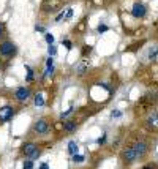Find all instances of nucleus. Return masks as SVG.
Instances as JSON below:
<instances>
[{"label":"nucleus","instance_id":"20","mask_svg":"<svg viewBox=\"0 0 158 169\" xmlns=\"http://www.w3.org/2000/svg\"><path fill=\"white\" fill-rule=\"evenodd\" d=\"M40 155H41V149H37L33 153H32L30 156H29V160H32V161H35L37 158H40Z\"/></svg>","mask_w":158,"mask_h":169},{"label":"nucleus","instance_id":"27","mask_svg":"<svg viewBox=\"0 0 158 169\" xmlns=\"http://www.w3.org/2000/svg\"><path fill=\"white\" fill-rule=\"evenodd\" d=\"M73 161H74V163H82L84 161V155H79V153L73 155Z\"/></svg>","mask_w":158,"mask_h":169},{"label":"nucleus","instance_id":"10","mask_svg":"<svg viewBox=\"0 0 158 169\" xmlns=\"http://www.w3.org/2000/svg\"><path fill=\"white\" fill-rule=\"evenodd\" d=\"M89 67H90V62L87 60V59H84V60H79L78 63H76V75L78 76H84L89 71Z\"/></svg>","mask_w":158,"mask_h":169},{"label":"nucleus","instance_id":"15","mask_svg":"<svg viewBox=\"0 0 158 169\" xmlns=\"http://www.w3.org/2000/svg\"><path fill=\"white\" fill-rule=\"evenodd\" d=\"M92 51H93V47L90 46V44H84L82 49H81V55H82L84 59H87L90 54H92Z\"/></svg>","mask_w":158,"mask_h":169},{"label":"nucleus","instance_id":"29","mask_svg":"<svg viewBox=\"0 0 158 169\" xmlns=\"http://www.w3.org/2000/svg\"><path fill=\"white\" fill-rule=\"evenodd\" d=\"M62 19H65V10H62L57 16H55V22H60Z\"/></svg>","mask_w":158,"mask_h":169},{"label":"nucleus","instance_id":"23","mask_svg":"<svg viewBox=\"0 0 158 169\" xmlns=\"http://www.w3.org/2000/svg\"><path fill=\"white\" fill-rule=\"evenodd\" d=\"M22 169H33V161L27 158V160L24 161V164H22Z\"/></svg>","mask_w":158,"mask_h":169},{"label":"nucleus","instance_id":"18","mask_svg":"<svg viewBox=\"0 0 158 169\" xmlns=\"http://www.w3.org/2000/svg\"><path fill=\"white\" fill-rule=\"evenodd\" d=\"M108 30H109V27H108L106 24H98V27H96V32H98V33H106Z\"/></svg>","mask_w":158,"mask_h":169},{"label":"nucleus","instance_id":"13","mask_svg":"<svg viewBox=\"0 0 158 169\" xmlns=\"http://www.w3.org/2000/svg\"><path fill=\"white\" fill-rule=\"evenodd\" d=\"M33 104L37 106V108H43V106L46 104L44 96H43L41 93H37V95H35V98H33Z\"/></svg>","mask_w":158,"mask_h":169},{"label":"nucleus","instance_id":"5","mask_svg":"<svg viewBox=\"0 0 158 169\" xmlns=\"http://www.w3.org/2000/svg\"><path fill=\"white\" fill-rule=\"evenodd\" d=\"M120 160H122V163L123 164H133V163H136L137 160V155H136V152H134V149L131 146H128V147H125L123 150L120 152Z\"/></svg>","mask_w":158,"mask_h":169},{"label":"nucleus","instance_id":"24","mask_svg":"<svg viewBox=\"0 0 158 169\" xmlns=\"http://www.w3.org/2000/svg\"><path fill=\"white\" fill-rule=\"evenodd\" d=\"M52 73H54V65L52 67H46V71H44V75H43V78H49V76H52Z\"/></svg>","mask_w":158,"mask_h":169},{"label":"nucleus","instance_id":"9","mask_svg":"<svg viewBox=\"0 0 158 169\" xmlns=\"http://www.w3.org/2000/svg\"><path fill=\"white\" fill-rule=\"evenodd\" d=\"M78 128H79V123L74 118H68V120H65V122L62 123V131L65 133V134H74V133L78 131Z\"/></svg>","mask_w":158,"mask_h":169},{"label":"nucleus","instance_id":"25","mask_svg":"<svg viewBox=\"0 0 158 169\" xmlns=\"http://www.w3.org/2000/svg\"><path fill=\"white\" fill-rule=\"evenodd\" d=\"M73 112H74V108H73V106H71V108H70L68 111H65V112H62V114H60V118H62V120H63V118H66V117H68L70 114H73Z\"/></svg>","mask_w":158,"mask_h":169},{"label":"nucleus","instance_id":"3","mask_svg":"<svg viewBox=\"0 0 158 169\" xmlns=\"http://www.w3.org/2000/svg\"><path fill=\"white\" fill-rule=\"evenodd\" d=\"M32 98V88L29 85H19V87L14 88L13 92V100L19 104H24L29 100Z\"/></svg>","mask_w":158,"mask_h":169},{"label":"nucleus","instance_id":"30","mask_svg":"<svg viewBox=\"0 0 158 169\" xmlns=\"http://www.w3.org/2000/svg\"><path fill=\"white\" fill-rule=\"evenodd\" d=\"M106 139H108V134L104 133V134H101V138H98V139H96V142H98L100 146H103L104 142H106Z\"/></svg>","mask_w":158,"mask_h":169},{"label":"nucleus","instance_id":"14","mask_svg":"<svg viewBox=\"0 0 158 169\" xmlns=\"http://www.w3.org/2000/svg\"><path fill=\"white\" fill-rule=\"evenodd\" d=\"M78 152H79L78 142H76V141H70V142H68V153L73 156V155H76Z\"/></svg>","mask_w":158,"mask_h":169},{"label":"nucleus","instance_id":"31","mask_svg":"<svg viewBox=\"0 0 158 169\" xmlns=\"http://www.w3.org/2000/svg\"><path fill=\"white\" fill-rule=\"evenodd\" d=\"M111 117H112V118L122 117V111H119V109H116V111H112V114H111Z\"/></svg>","mask_w":158,"mask_h":169},{"label":"nucleus","instance_id":"34","mask_svg":"<svg viewBox=\"0 0 158 169\" xmlns=\"http://www.w3.org/2000/svg\"><path fill=\"white\" fill-rule=\"evenodd\" d=\"M142 169H158V166L157 164H147V166H144Z\"/></svg>","mask_w":158,"mask_h":169},{"label":"nucleus","instance_id":"7","mask_svg":"<svg viewBox=\"0 0 158 169\" xmlns=\"http://www.w3.org/2000/svg\"><path fill=\"white\" fill-rule=\"evenodd\" d=\"M37 149H40L37 142H33V141H25L24 144L19 147V153H21V156H24V158H29V156H30Z\"/></svg>","mask_w":158,"mask_h":169},{"label":"nucleus","instance_id":"28","mask_svg":"<svg viewBox=\"0 0 158 169\" xmlns=\"http://www.w3.org/2000/svg\"><path fill=\"white\" fill-rule=\"evenodd\" d=\"M157 54H158V49L153 47V49H150V52H149V57H150L152 60H155V59H157Z\"/></svg>","mask_w":158,"mask_h":169},{"label":"nucleus","instance_id":"21","mask_svg":"<svg viewBox=\"0 0 158 169\" xmlns=\"http://www.w3.org/2000/svg\"><path fill=\"white\" fill-rule=\"evenodd\" d=\"M44 40H46V43H48V44H54L55 38H54V35H52V33H44Z\"/></svg>","mask_w":158,"mask_h":169},{"label":"nucleus","instance_id":"22","mask_svg":"<svg viewBox=\"0 0 158 169\" xmlns=\"http://www.w3.org/2000/svg\"><path fill=\"white\" fill-rule=\"evenodd\" d=\"M62 44L68 49V51H71V49H73V43L70 40H66V38H62Z\"/></svg>","mask_w":158,"mask_h":169},{"label":"nucleus","instance_id":"6","mask_svg":"<svg viewBox=\"0 0 158 169\" xmlns=\"http://www.w3.org/2000/svg\"><path fill=\"white\" fill-rule=\"evenodd\" d=\"M131 147L134 149V152H136V155H137V158L139 160H142L145 155L149 153V144L145 141H142V139H137V141H134L133 144H131Z\"/></svg>","mask_w":158,"mask_h":169},{"label":"nucleus","instance_id":"4","mask_svg":"<svg viewBox=\"0 0 158 169\" xmlns=\"http://www.w3.org/2000/svg\"><path fill=\"white\" fill-rule=\"evenodd\" d=\"M16 115V108L13 104H3L0 106V126L3 123H8L11 122Z\"/></svg>","mask_w":158,"mask_h":169},{"label":"nucleus","instance_id":"26","mask_svg":"<svg viewBox=\"0 0 158 169\" xmlns=\"http://www.w3.org/2000/svg\"><path fill=\"white\" fill-rule=\"evenodd\" d=\"M71 16H73V8H66V10H65V19H63V21H70V19H71Z\"/></svg>","mask_w":158,"mask_h":169},{"label":"nucleus","instance_id":"35","mask_svg":"<svg viewBox=\"0 0 158 169\" xmlns=\"http://www.w3.org/2000/svg\"><path fill=\"white\" fill-rule=\"evenodd\" d=\"M40 169H49V164L48 163H41V164H40Z\"/></svg>","mask_w":158,"mask_h":169},{"label":"nucleus","instance_id":"17","mask_svg":"<svg viewBox=\"0 0 158 169\" xmlns=\"http://www.w3.org/2000/svg\"><path fill=\"white\" fill-rule=\"evenodd\" d=\"M86 27H87V24H86V19H82L81 22L76 25V32H79V33H82L84 30H86Z\"/></svg>","mask_w":158,"mask_h":169},{"label":"nucleus","instance_id":"1","mask_svg":"<svg viewBox=\"0 0 158 169\" xmlns=\"http://www.w3.org/2000/svg\"><path fill=\"white\" fill-rule=\"evenodd\" d=\"M17 52H19V49H17V44L14 43V41L8 40V38L0 41V59L13 60L17 55Z\"/></svg>","mask_w":158,"mask_h":169},{"label":"nucleus","instance_id":"12","mask_svg":"<svg viewBox=\"0 0 158 169\" xmlns=\"http://www.w3.org/2000/svg\"><path fill=\"white\" fill-rule=\"evenodd\" d=\"M25 71H27V75H25V82L27 84H32L35 81V70L30 67V65H25Z\"/></svg>","mask_w":158,"mask_h":169},{"label":"nucleus","instance_id":"2","mask_svg":"<svg viewBox=\"0 0 158 169\" xmlns=\"http://www.w3.org/2000/svg\"><path fill=\"white\" fill-rule=\"evenodd\" d=\"M33 134L37 136H46L49 134V131H51V122H49V118L46 117H40L38 120H35L33 123H32V130H30Z\"/></svg>","mask_w":158,"mask_h":169},{"label":"nucleus","instance_id":"33","mask_svg":"<svg viewBox=\"0 0 158 169\" xmlns=\"http://www.w3.org/2000/svg\"><path fill=\"white\" fill-rule=\"evenodd\" d=\"M35 32H44V27L40 25V24H37V25H35Z\"/></svg>","mask_w":158,"mask_h":169},{"label":"nucleus","instance_id":"19","mask_svg":"<svg viewBox=\"0 0 158 169\" xmlns=\"http://www.w3.org/2000/svg\"><path fill=\"white\" fill-rule=\"evenodd\" d=\"M48 54L51 55V57H55V55H57V47H55L54 44H49V47H48Z\"/></svg>","mask_w":158,"mask_h":169},{"label":"nucleus","instance_id":"32","mask_svg":"<svg viewBox=\"0 0 158 169\" xmlns=\"http://www.w3.org/2000/svg\"><path fill=\"white\" fill-rule=\"evenodd\" d=\"M52 65H54V57L49 55V57L46 59V67H52Z\"/></svg>","mask_w":158,"mask_h":169},{"label":"nucleus","instance_id":"8","mask_svg":"<svg viewBox=\"0 0 158 169\" xmlns=\"http://www.w3.org/2000/svg\"><path fill=\"white\" fill-rule=\"evenodd\" d=\"M131 16L134 17V19H142V17L147 14V8H145L144 3H141V2H136V3L131 7Z\"/></svg>","mask_w":158,"mask_h":169},{"label":"nucleus","instance_id":"16","mask_svg":"<svg viewBox=\"0 0 158 169\" xmlns=\"http://www.w3.org/2000/svg\"><path fill=\"white\" fill-rule=\"evenodd\" d=\"M5 37H7V24L0 21V41L5 40Z\"/></svg>","mask_w":158,"mask_h":169},{"label":"nucleus","instance_id":"11","mask_svg":"<svg viewBox=\"0 0 158 169\" xmlns=\"http://www.w3.org/2000/svg\"><path fill=\"white\" fill-rule=\"evenodd\" d=\"M145 125L149 126L150 130H158V111H153L147 118H145Z\"/></svg>","mask_w":158,"mask_h":169}]
</instances>
